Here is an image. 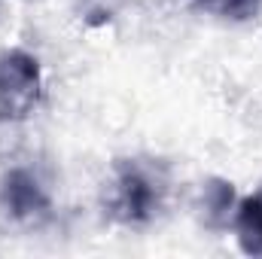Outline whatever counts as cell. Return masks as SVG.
Instances as JSON below:
<instances>
[{"instance_id":"cell-2","label":"cell","mask_w":262,"mask_h":259,"mask_svg":"<svg viewBox=\"0 0 262 259\" xmlns=\"http://www.w3.org/2000/svg\"><path fill=\"white\" fill-rule=\"evenodd\" d=\"M49 220H52V198L28 168H12L0 177V229L3 232H37Z\"/></svg>"},{"instance_id":"cell-3","label":"cell","mask_w":262,"mask_h":259,"mask_svg":"<svg viewBox=\"0 0 262 259\" xmlns=\"http://www.w3.org/2000/svg\"><path fill=\"white\" fill-rule=\"evenodd\" d=\"M43 98L40 61L25 49L0 52V122H25Z\"/></svg>"},{"instance_id":"cell-5","label":"cell","mask_w":262,"mask_h":259,"mask_svg":"<svg viewBox=\"0 0 262 259\" xmlns=\"http://www.w3.org/2000/svg\"><path fill=\"white\" fill-rule=\"evenodd\" d=\"M201 207H204V220L207 226L220 229L226 223H232V213H235V189L229 180H220V177H210L201 183Z\"/></svg>"},{"instance_id":"cell-4","label":"cell","mask_w":262,"mask_h":259,"mask_svg":"<svg viewBox=\"0 0 262 259\" xmlns=\"http://www.w3.org/2000/svg\"><path fill=\"white\" fill-rule=\"evenodd\" d=\"M232 229H235L238 247L247 256H262V189L235 204Z\"/></svg>"},{"instance_id":"cell-6","label":"cell","mask_w":262,"mask_h":259,"mask_svg":"<svg viewBox=\"0 0 262 259\" xmlns=\"http://www.w3.org/2000/svg\"><path fill=\"white\" fill-rule=\"evenodd\" d=\"M210 12L232 18V21H247L262 9V0H201Z\"/></svg>"},{"instance_id":"cell-1","label":"cell","mask_w":262,"mask_h":259,"mask_svg":"<svg viewBox=\"0 0 262 259\" xmlns=\"http://www.w3.org/2000/svg\"><path fill=\"white\" fill-rule=\"evenodd\" d=\"M165 195V174L159 165L143 159H119L113 165V180L107 192V213L122 226H143L149 223Z\"/></svg>"}]
</instances>
